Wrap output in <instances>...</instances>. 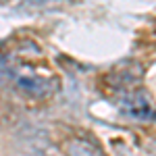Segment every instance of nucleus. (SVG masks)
<instances>
[{"label": "nucleus", "mask_w": 156, "mask_h": 156, "mask_svg": "<svg viewBox=\"0 0 156 156\" xmlns=\"http://www.w3.org/2000/svg\"><path fill=\"white\" fill-rule=\"evenodd\" d=\"M17 85L31 94V96H48L54 92V81L52 79H46L42 73L34 71V69H25L23 73L17 75Z\"/></svg>", "instance_id": "obj_2"}, {"label": "nucleus", "mask_w": 156, "mask_h": 156, "mask_svg": "<svg viewBox=\"0 0 156 156\" xmlns=\"http://www.w3.org/2000/svg\"><path fill=\"white\" fill-rule=\"evenodd\" d=\"M119 108L125 117L133 121H152L156 119V108L152 100L144 92H131L119 100Z\"/></svg>", "instance_id": "obj_1"}]
</instances>
